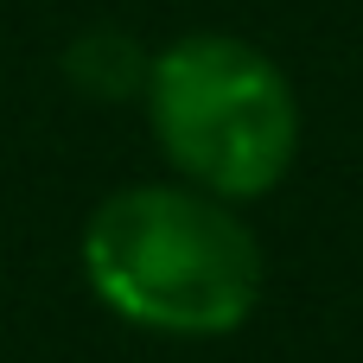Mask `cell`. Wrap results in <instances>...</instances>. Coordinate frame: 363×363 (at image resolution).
<instances>
[{
	"label": "cell",
	"mask_w": 363,
	"mask_h": 363,
	"mask_svg": "<svg viewBox=\"0 0 363 363\" xmlns=\"http://www.w3.org/2000/svg\"><path fill=\"white\" fill-rule=\"evenodd\" d=\"M83 262L96 294L121 319L179 338L230 332L262 300L255 236L223 204L172 185H140L108 198L89 217Z\"/></svg>",
	"instance_id": "cell-1"
},
{
	"label": "cell",
	"mask_w": 363,
	"mask_h": 363,
	"mask_svg": "<svg viewBox=\"0 0 363 363\" xmlns=\"http://www.w3.org/2000/svg\"><path fill=\"white\" fill-rule=\"evenodd\" d=\"M153 134L179 172L223 198L268 191L300 147V108L268 51L230 32H191L147 70Z\"/></svg>",
	"instance_id": "cell-2"
},
{
	"label": "cell",
	"mask_w": 363,
	"mask_h": 363,
	"mask_svg": "<svg viewBox=\"0 0 363 363\" xmlns=\"http://www.w3.org/2000/svg\"><path fill=\"white\" fill-rule=\"evenodd\" d=\"M147 57L128 32H89L70 45V77L96 96H128V89H147Z\"/></svg>",
	"instance_id": "cell-3"
}]
</instances>
